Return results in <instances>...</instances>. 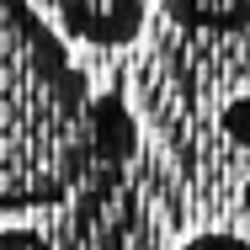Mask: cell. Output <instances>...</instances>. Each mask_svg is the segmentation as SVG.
<instances>
[{"mask_svg": "<svg viewBox=\"0 0 250 250\" xmlns=\"http://www.w3.org/2000/svg\"><path fill=\"white\" fill-rule=\"evenodd\" d=\"M91 160L85 69L32 0H0V218L64 202Z\"/></svg>", "mask_w": 250, "mask_h": 250, "instance_id": "6da1fadb", "label": "cell"}, {"mask_svg": "<svg viewBox=\"0 0 250 250\" xmlns=\"http://www.w3.org/2000/svg\"><path fill=\"white\" fill-rule=\"evenodd\" d=\"M38 11H48L59 38L91 43V48H123L144 32L149 0H32Z\"/></svg>", "mask_w": 250, "mask_h": 250, "instance_id": "7a4b0ae2", "label": "cell"}, {"mask_svg": "<svg viewBox=\"0 0 250 250\" xmlns=\"http://www.w3.org/2000/svg\"><path fill=\"white\" fill-rule=\"evenodd\" d=\"M187 32H240L250 27V0H160Z\"/></svg>", "mask_w": 250, "mask_h": 250, "instance_id": "3957f363", "label": "cell"}, {"mask_svg": "<svg viewBox=\"0 0 250 250\" xmlns=\"http://www.w3.org/2000/svg\"><path fill=\"white\" fill-rule=\"evenodd\" d=\"M218 128H224L240 149H250V96H234V101H229L224 117H218Z\"/></svg>", "mask_w": 250, "mask_h": 250, "instance_id": "277c9868", "label": "cell"}, {"mask_svg": "<svg viewBox=\"0 0 250 250\" xmlns=\"http://www.w3.org/2000/svg\"><path fill=\"white\" fill-rule=\"evenodd\" d=\"M181 250H250V240H240V234H192Z\"/></svg>", "mask_w": 250, "mask_h": 250, "instance_id": "5b68a950", "label": "cell"}, {"mask_svg": "<svg viewBox=\"0 0 250 250\" xmlns=\"http://www.w3.org/2000/svg\"><path fill=\"white\" fill-rule=\"evenodd\" d=\"M0 250H48L38 229H0Z\"/></svg>", "mask_w": 250, "mask_h": 250, "instance_id": "8992f818", "label": "cell"}, {"mask_svg": "<svg viewBox=\"0 0 250 250\" xmlns=\"http://www.w3.org/2000/svg\"><path fill=\"white\" fill-rule=\"evenodd\" d=\"M240 202H245V213H250V181H245V192H240Z\"/></svg>", "mask_w": 250, "mask_h": 250, "instance_id": "52a82bcc", "label": "cell"}]
</instances>
